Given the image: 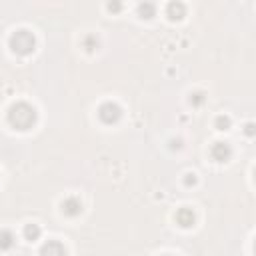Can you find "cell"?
<instances>
[{
    "label": "cell",
    "instance_id": "cell-8",
    "mask_svg": "<svg viewBox=\"0 0 256 256\" xmlns=\"http://www.w3.org/2000/svg\"><path fill=\"white\" fill-rule=\"evenodd\" d=\"M184 12H186V6L182 2H170L166 8V14L170 20H180L184 16Z\"/></svg>",
    "mask_w": 256,
    "mask_h": 256
},
{
    "label": "cell",
    "instance_id": "cell-6",
    "mask_svg": "<svg viewBox=\"0 0 256 256\" xmlns=\"http://www.w3.org/2000/svg\"><path fill=\"white\" fill-rule=\"evenodd\" d=\"M62 212L66 216H78L82 212V202L76 198V196H68L64 202H62Z\"/></svg>",
    "mask_w": 256,
    "mask_h": 256
},
{
    "label": "cell",
    "instance_id": "cell-16",
    "mask_svg": "<svg viewBox=\"0 0 256 256\" xmlns=\"http://www.w3.org/2000/svg\"><path fill=\"white\" fill-rule=\"evenodd\" d=\"M166 256H170V254H166Z\"/></svg>",
    "mask_w": 256,
    "mask_h": 256
},
{
    "label": "cell",
    "instance_id": "cell-9",
    "mask_svg": "<svg viewBox=\"0 0 256 256\" xmlns=\"http://www.w3.org/2000/svg\"><path fill=\"white\" fill-rule=\"evenodd\" d=\"M14 246V234L10 230H0V250H8Z\"/></svg>",
    "mask_w": 256,
    "mask_h": 256
},
{
    "label": "cell",
    "instance_id": "cell-4",
    "mask_svg": "<svg viewBox=\"0 0 256 256\" xmlns=\"http://www.w3.org/2000/svg\"><path fill=\"white\" fill-rule=\"evenodd\" d=\"M40 256H66V248L58 240H48L40 248Z\"/></svg>",
    "mask_w": 256,
    "mask_h": 256
},
{
    "label": "cell",
    "instance_id": "cell-13",
    "mask_svg": "<svg viewBox=\"0 0 256 256\" xmlns=\"http://www.w3.org/2000/svg\"><path fill=\"white\" fill-rule=\"evenodd\" d=\"M204 100V96L200 94V92H196V94H192V98H190V102H194V104H200Z\"/></svg>",
    "mask_w": 256,
    "mask_h": 256
},
{
    "label": "cell",
    "instance_id": "cell-10",
    "mask_svg": "<svg viewBox=\"0 0 256 256\" xmlns=\"http://www.w3.org/2000/svg\"><path fill=\"white\" fill-rule=\"evenodd\" d=\"M24 236H26V240H38V236H40V226L38 224H26V228H24Z\"/></svg>",
    "mask_w": 256,
    "mask_h": 256
},
{
    "label": "cell",
    "instance_id": "cell-12",
    "mask_svg": "<svg viewBox=\"0 0 256 256\" xmlns=\"http://www.w3.org/2000/svg\"><path fill=\"white\" fill-rule=\"evenodd\" d=\"M216 128L218 130H228L230 128V118L228 116H218L216 118Z\"/></svg>",
    "mask_w": 256,
    "mask_h": 256
},
{
    "label": "cell",
    "instance_id": "cell-15",
    "mask_svg": "<svg viewBox=\"0 0 256 256\" xmlns=\"http://www.w3.org/2000/svg\"><path fill=\"white\" fill-rule=\"evenodd\" d=\"M194 182H196V178H194V176H192V178H190V176L186 178V184H194Z\"/></svg>",
    "mask_w": 256,
    "mask_h": 256
},
{
    "label": "cell",
    "instance_id": "cell-7",
    "mask_svg": "<svg viewBox=\"0 0 256 256\" xmlns=\"http://www.w3.org/2000/svg\"><path fill=\"white\" fill-rule=\"evenodd\" d=\"M176 222H178L180 226H184V228L192 226V224H194V212H192L190 208H180V210L176 212Z\"/></svg>",
    "mask_w": 256,
    "mask_h": 256
},
{
    "label": "cell",
    "instance_id": "cell-11",
    "mask_svg": "<svg viewBox=\"0 0 256 256\" xmlns=\"http://www.w3.org/2000/svg\"><path fill=\"white\" fill-rule=\"evenodd\" d=\"M154 4L152 2H144V4H140L138 6V12H140V16L142 18H150V16H154Z\"/></svg>",
    "mask_w": 256,
    "mask_h": 256
},
{
    "label": "cell",
    "instance_id": "cell-1",
    "mask_svg": "<svg viewBox=\"0 0 256 256\" xmlns=\"http://www.w3.org/2000/svg\"><path fill=\"white\" fill-rule=\"evenodd\" d=\"M8 122L16 130H28L36 122V110L28 102H16L8 110Z\"/></svg>",
    "mask_w": 256,
    "mask_h": 256
},
{
    "label": "cell",
    "instance_id": "cell-14",
    "mask_svg": "<svg viewBox=\"0 0 256 256\" xmlns=\"http://www.w3.org/2000/svg\"><path fill=\"white\" fill-rule=\"evenodd\" d=\"M108 8H110V10H118V8H120V4H108Z\"/></svg>",
    "mask_w": 256,
    "mask_h": 256
},
{
    "label": "cell",
    "instance_id": "cell-2",
    "mask_svg": "<svg viewBox=\"0 0 256 256\" xmlns=\"http://www.w3.org/2000/svg\"><path fill=\"white\" fill-rule=\"evenodd\" d=\"M34 46H36V38H34V34L28 32V30H16V32L10 36V48H12L16 54H20V56L30 54V52L34 50Z\"/></svg>",
    "mask_w": 256,
    "mask_h": 256
},
{
    "label": "cell",
    "instance_id": "cell-3",
    "mask_svg": "<svg viewBox=\"0 0 256 256\" xmlns=\"http://www.w3.org/2000/svg\"><path fill=\"white\" fill-rule=\"evenodd\" d=\"M98 116L104 124H114L120 120L122 116V108L116 104V102H104L100 108H98Z\"/></svg>",
    "mask_w": 256,
    "mask_h": 256
},
{
    "label": "cell",
    "instance_id": "cell-5",
    "mask_svg": "<svg viewBox=\"0 0 256 256\" xmlns=\"http://www.w3.org/2000/svg\"><path fill=\"white\" fill-rule=\"evenodd\" d=\"M210 154L216 162H226L230 156H232V148L226 144V142H216L212 148H210Z\"/></svg>",
    "mask_w": 256,
    "mask_h": 256
}]
</instances>
